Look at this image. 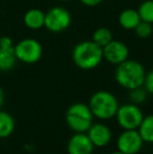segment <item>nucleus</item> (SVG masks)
Returning <instances> with one entry per match:
<instances>
[{"instance_id":"nucleus-1","label":"nucleus","mask_w":153,"mask_h":154,"mask_svg":"<svg viewBox=\"0 0 153 154\" xmlns=\"http://www.w3.org/2000/svg\"><path fill=\"white\" fill-rule=\"evenodd\" d=\"M146 71L144 66L135 60H128L118 65L115 69V81L128 90L144 85Z\"/></svg>"},{"instance_id":"nucleus-2","label":"nucleus","mask_w":153,"mask_h":154,"mask_svg":"<svg viewBox=\"0 0 153 154\" xmlns=\"http://www.w3.org/2000/svg\"><path fill=\"white\" fill-rule=\"evenodd\" d=\"M103 58V48L93 41H82L72 51V60L79 68L90 70L100 65Z\"/></svg>"},{"instance_id":"nucleus-3","label":"nucleus","mask_w":153,"mask_h":154,"mask_svg":"<svg viewBox=\"0 0 153 154\" xmlns=\"http://www.w3.org/2000/svg\"><path fill=\"white\" fill-rule=\"evenodd\" d=\"M88 106L94 118L107 121L115 118L120 105L115 94L106 90H100L91 95Z\"/></svg>"},{"instance_id":"nucleus-4","label":"nucleus","mask_w":153,"mask_h":154,"mask_svg":"<svg viewBox=\"0 0 153 154\" xmlns=\"http://www.w3.org/2000/svg\"><path fill=\"white\" fill-rule=\"evenodd\" d=\"M93 118L89 106L84 103H75L70 105L65 114L66 124L75 133L87 132L93 123Z\"/></svg>"},{"instance_id":"nucleus-5","label":"nucleus","mask_w":153,"mask_h":154,"mask_svg":"<svg viewBox=\"0 0 153 154\" xmlns=\"http://www.w3.org/2000/svg\"><path fill=\"white\" fill-rule=\"evenodd\" d=\"M115 118L123 130L137 129L144 119L141 108L133 103H127L118 106Z\"/></svg>"},{"instance_id":"nucleus-6","label":"nucleus","mask_w":153,"mask_h":154,"mask_svg":"<svg viewBox=\"0 0 153 154\" xmlns=\"http://www.w3.org/2000/svg\"><path fill=\"white\" fill-rule=\"evenodd\" d=\"M14 51L18 61L25 64H34L42 57V45L36 39L25 38L15 45Z\"/></svg>"},{"instance_id":"nucleus-7","label":"nucleus","mask_w":153,"mask_h":154,"mask_svg":"<svg viewBox=\"0 0 153 154\" xmlns=\"http://www.w3.org/2000/svg\"><path fill=\"white\" fill-rule=\"evenodd\" d=\"M72 23L70 13L62 6H54L45 14L44 26L49 32H60L68 29Z\"/></svg>"},{"instance_id":"nucleus-8","label":"nucleus","mask_w":153,"mask_h":154,"mask_svg":"<svg viewBox=\"0 0 153 154\" xmlns=\"http://www.w3.org/2000/svg\"><path fill=\"white\" fill-rule=\"evenodd\" d=\"M144 140L137 129L124 130L116 140L118 151L124 154H136L141 151Z\"/></svg>"},{"instance_id":"nucleus-9","label":"nucleus","mask_w":153,"mask_h":154,"mask_svg":"<svg viewBox=\"0 0 153 154\" xmlns=\"http://www.w3.org/2000/svg\"><path fill=\"white\" fill-rule=\"evenodd\" d=\"M129 48L124 42L118 40H111L103 47V58L108 63L118 65L128 59Z\"/></svg>"},{"instance_id":"nucleus-10","label":"nucleus","mask_w":153,"mask_h":154,"mask_svg":"<svg viewBox=\"0 0 153 154\" xmlns=\"http://www.w3.org/2000/svg\"><path fill=\"white\" fill-rule=\"evenodd\" d=\"M86 133L91 140L92 145L96 148L106 147L112 138L110 128L102 123H92V125L90 126Z\"/></svg>"},{"instance_id":"nucleus-11","label":"nucleus","mask_w":153,"mask_h":154,"mask_svg":"<svg viewBox=\"0 0 153 154\" xmlns=\"http://www.w3.org/2000/svg\"><path fill=\"white\" fill-rule=\"evenodd\" d=\"M94 146L86 132L75 133L67 143L68 154H92Z\"/></svg>"},{"instance_id":"nucleus-12","label":"nucleus","mask_w":153,"mask_h":154,"mask_svg":"<svg viewBox=\"0 0 153 154\" xmlns=\"http://www.w3.org/2000/svg\"><path fill=\"white\" fill-rule=\"evenodd\" d=\"M45 21V13H43L39 8H32L29 10L24 14L23 17V22L25 26L29 29H40L44 26Z\"/></svg>"},{"instance_id":"nucleus-13","label":"nucleus","mask_w":153,"mask_h":154,"mask_svg":"<svg viewBox=\"0 0 153 154\" xmlns=\"http://www.w3.org/2000/svg\"><path fill=\"white\" fill-rule=\"evenodd\" d=\"M141 22L139 12L134 8H126L118 16V23L121 26L128 31H132Z\"/></svg>"},{"instance_id":"nucleus-14","label":"nucleus","mask_w":153,"mask_h":154,"mask_svg":"<svg viewBox=\"0 0 153 154\" xmlns=\"http://www.w3.org/2000/svg\"><path fill=\"white\" fill-rule=\"evenodd\" d=\"M18 61L12 48H1L0 47V71H8L14 68L16 62Z\"/></svg>"},{"instance_id":"nucleus-15","label":"nucleus","mask_w":153,"mask_h":154,"mask_svg":"<svg viewBox=\"0 0 153 154\" xmlns=\"http://www.w3.org/2000/svg\"><path fill=\"white\" fill-rule=\"evenodd\" d=\"M15 130V120L8 112L0 110V138H6Z\"/></svg>"},{"instance_id":"nucleus-16","label":"nucleus","mask_w":153,"mask_h":154,"mask_svg":"<svg viewBox=\"0 0 153 154\" xmlns=\"http://www.w3.org/2000/svg\"><path fill=\"white\" fill-rule=\"evenodd\" d=\"M137 131L143 138L144 143L153 144V114L144 116L141 125L137 128Z\"/></svg>"},{"instance_id":"nucleus-17","label":"nucleus","mask_w":153,"mask_h":154,"mask_svg":"<svg viewBox=\"0 0 153 154\" xmlns=\"http://www.w3.org/2000/svg\"><path fill=\"white\" fill-rule=\"evenodd\" d=\"M111 40H112V32L106 27H100L92 35V41L100 45L102 48L106 44H108Z\"/></svg>"},{"instance_id":"nucleus-18","label":"nucleus","mask_w":153,"mask_h":154,"mask_svg":"<svg viewBox=\"0 0 153 154\" xmlns=\"http://www.w3.org/2000/svg\"><path fill=\"white\" fill-rule=\"evenodd\" d=\"M139 15L142 21L153 23V0H145L139 6Z\"/></svg>"},{"instance_id":"nucleus-19","label":"nucleus","mask_w":153,"mask_h":154,"mask_svg":"<svg viewBox=\"0 0 153 154\" xmlns=\"http://www.w3.org/2000/svg\"><path fill=\"white\" fill-rule=\"evenodd\" d=\"M147 94L148 91L145 89V87L141 86V87L131 89L130 93H129V97L131 100V103L135 104V105H139V104H143L147 100Z\"/></svg>"},{"instance_id":"nucleus-20","label":"nucleus","mask_w":153,"mask_h":154,"mask_svg":"<svg viewBox=\"0 0 153 154\" xmlns=\"http://www.w3.org/2000/svg\"><path fill=\"white\" fill-rule=\"evenodd\" d=\"M135 34L139 38L142 39H146V38H149L150 36L152 35L153 32V27L152 24L149 22H145V21H142L137 24V26L134 29Z\"/></svg>"},{"instance_id":"nucleus-21","label":"nucleus","mask_w":153,"mask_h":154,"mask_svg":"<svg viewBox=\"0 0 153 154\" xmlns=\"http://www.w3.org/2000/svg\"><path fill=\"white\" fill-rule=\"evenodd\" d=\"M143 86L148 91V93H153V69L146 73Z\"/></svg>"},{"instance_id":"nucleus-22","label":"nucleus","mask_w":153,"mask_h":154,"mask_svg":"<svg viewBox=\"0 0 153 154\" xmlns=\"http://www.w3.org/2000/svg\"><path fill=\"white\" fill-rule=\"evenodd\" d=\"M0 47L1 48H12L14 47L13 40L8 36H3L0 38Z\"/></svg>"},{"instance_id":"nucleus-23","label":"nucleus","mask_w":153,"mask_h":154,"mask_svg":"<svg viewBox=\"0 0 153 154\" xmlns=\"http://www.w3.org/2000/svg\"><path fill=\"white\" fill-rule=\"evenodd\" d=\"M80 1L86 6H96L100 4L103 0H80Z\"/></svg>"},{"instance_id":"nucleus-24","label":"nucleus","mask_w":153,"mask_h":154,"mask_svg":"<svg viewBox=\"0 0 153 154\" xmlns=\"http://www.w3.org/2000/svg\"><path fill=\"white\" fill-rule=\"evenodd\" d=\"M3 103H4V92L2 90V88L0 87V108L2 107Z\"/></svg>"},{"instance_id":"nucleus-25","label":"nucleus","mask_w":153,"mask_h":154,"mask_svg":"<svg viewBox=\"0 0 153 154\" xmlns=\"http://www.w3.org/2000/svg\"><path fill=\"white\" fill-rule=\"evenodd\" d=\"M110 154H124V153L120 152V151H115V152H112V153H110Z\"/></svg>"},{"instance_id":"nucleus-26","label":"nucleus","mask_w":153,"mask_h":154,"mask_svg":"<svg viewBox=\"0 0 153 154\" xmlns=\"http://www.w3.org/2000/svg\"><path fill=\"white\" fill-rule=\"evenodd\" d=\"M61 1H70V0H61Z\"/></svg>"}]
</instances>
